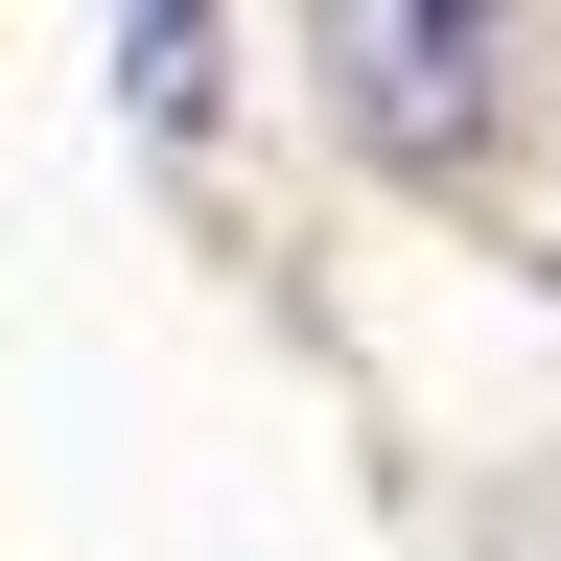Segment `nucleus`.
I'll return each instance as SVG.
<instances>
[{"label":"nucleus","mask_w":561,"mask_h":561,"mask_svg":"<svg viewBox=\"0 0 561 561\" xmlns=\"http://www.w3.org/2000/svg\"><path fill=\"white\" fill-rule=\"evenodd\" d=\"M328 47H351V140H398V164H445L468 140V0H328Z\"/></svg>","instance_id":"f257e3e1"},{"label":"nucleus","mask_w":561,"mask_h":561,"mask_svg":"<svg viewBox=\"0 0 561 561\" xmlns=\"http://www.w3.org/2000/svg\"><path fill=\"white\" fill-rule=\"evenodd\" d=\"M468 24H491V0H468Z\"/></svg>","instance_id":"f03ea898"}]
</instances>
